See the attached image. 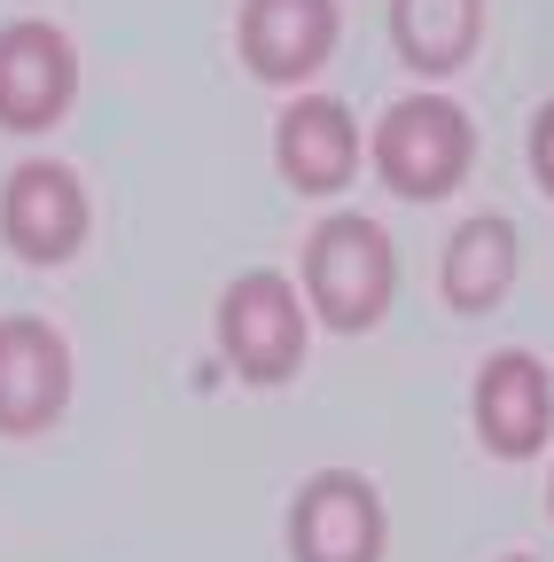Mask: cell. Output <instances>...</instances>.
I'll return each mask as SVG.
<instances>
[{
    "instance_id": "obj_1",
    "label": "cell",
    "mask_w": 554,
    "mask_h": 562,
    "mask_svg": "<svg viewBox=\"0 0 554 562\" xmlns=\"http://www.w3.org/2000/svg\"><path fill=\"white\" fill-rule=\"evenodd\" d=\"M305 297L336 336H368L398 297V250L368 211H336L305 235Z\"/></svg>"
},
{
    "instance_id": "obj_2",
    "label": "cell",
    "mask_w": 554,
    "mask_h": 562,
    "mask_svg": "<svg viewBox=\"0 0 554 562\" xmlns=\"http://www.w3.org/2000/svg\"><path fill=\"white\" fill-rule=\"evenodd\" d=\"M468 165H476V125H468L461 102L406 94V102L383 110V125H375V172H383L391 195L438 203V195H453L468 180Z\"/></svg>"
},
{
    "instance_id": "obj_3",
    "label": "cell",
    "mask_w": 554,
    "mask_h": 562,
    "mask_svg": "<svg viewBox=\"0 0 554 562\" xmlns=\"http://www.w3.org/2000/svg\"><path fill=\"white\" fill-rule=\"evenodd\" d=\"M219 351H227V368L242 383H258V391L290 383L305 368V297L273 266L235 273L227 297H219Z\"/></svg>"
},
{
    "instance_id": "obj_4",
    "label": "cell",
    "mask_w": 554,
    "mask_h": 562,
    "mask_svg": "<svg viewBox=\"0 0 554 562\" xmlns=\"http://www.w3.org/2000/svg\"><path fill=\"white\" fill-rule=\"evenodd\" d=\"M383 492L360 469H320L290 501V554L297 562H383Z\"/></svg>"
},
{
    "instance_id": "obj_5",
    "label": "cell",
    "mask_w": 554,
    "mask_h": 562,
    "mask_svg": "<svg viewBox=\"0 0 554 562\" xmlns=\"http://www.w3.org/2000/svg\"><path fill=\"white\" fill-rule=\"evenodd\" d=\"M87 188L71 165H16L9 188H0V243H9L24 266H63L87 243Z\"/></svg>"
},
{
    "instance_id": "obj_6",
    "label": "cell",
    "mask_w": 554,
    "mask_h": 562,
    "mask_svg": "<svg viewBox=\"0 0 554 562\" xmlns=\"http://www.w3.org/2000/svg\"><path fill=\"white\" fill-rule=\"evenodd\" d=\"M71 406V344L47 321L9 313L0 321V438H39Z\"/></svg>"
},
{
    "instance_id": "obj_7",
    "label": "cell",
    "mask_w": 554,
    "mask_h": 562,
    "mask_svg": "<svg viewBox=\"0 0 554 562\" xmlns=\"http://www.w3.org/2000/svg\"><path fill=\"white\" fill-rule=\"evenodd\" d=\"M476 438L484 453H500V461H531L546 438H554V375L539 351H493V360L476 368Z\"/></svg>"
},
{
    "instance_id": "obj_8",
    "label": "cell",
    "mask_w": 554,
    "mask_h": 562,
    "mask_svg": "<svg viewBox=\"0 0 554 562\" xmlns=\"http://www.w3.org/2000/svg\"><path fill=\"white\" fill-rule=\"evenodd\" d=\"M79 94V55L55 24L24 16L0 32V125L9 133H47Z\"/></svg>"
},
{
    "instance_id": "obj_9",
    "label": "cell",
    "mask_w": 554,
    "mask_h": 562,
    "mask_svg": "<svg viewBox=\"0 0 554 562\" xmlns=\"http://www.w3.org/2000/svg\"><path fill=\"white\" fill-rule=\"evenodd\" d=\"M235 47L250 63V79L305 87L313 70L336 55V0H242Z\"/></svg>"
},
{
    "instance_id": "obj_10",
    "label": "cell",
    "mask_w": 554,
    "mask_h": 562,
    "mask_svg": "<svg viewBox=\"0 0 554 562\" xmlns=\"http://www.w3.org/2000/svg\"><path fill=\"white\" fill-rule=\"evenodd\" d=\"M273 165L297 195H336L360 172V117L336 94H297L273 125Z\"/></svg>"
},
{
    "instance_id": "obj_11",
    "label": "cell",
    "mask_w": 554,
    "mask_h": 562,
    "mask_svg": "<svg viewBox=\"0 0 554 562\" xmlns=\"http://www.w3.org/2000/svg\"><path fill=\"white\" fill-rule=\"evenodd\" d=\"M516 266H523V243L500 211H476V220L453 227L445 243V266H438V290L453 313H493L508 290H516Z\"/></svg>"
},
{
    "instance_id": "obj_12",
    "label": "cell",
    "mask_w": 554,
    "mask_h": 562,
    "mask_svg": "<svg viewBox=\"0 0 554 562\" xmlns=\"http://www.w3.org/2000/svg\"><path fill=\"white\" fill-rule=\"evenodd\" d=\"M484 40V0H391V47L406 70L445 79Z\"/></svg>"
},
{
    "instance_id": "obj_13",
    "label": "cell",
    "mask_w": 554,
    "mask_h": 562,
    "mask_svg": "<svg viewBox=\"0 0 554 562\" xmlns=\"http://www.w3.org/2000/svg\"><path fill=\"white\" fill-rule=\"evenodd\" d=\"M531 180L554 195V102H539V117H531Z\"/></svg>"
},
{
    "instance_id": "obj_14",
    "label": "cell",
    "mask_w": 554,
    "mask_h": 562,
    "mask_svg": "<svg viewBox=\"0 0 554 562\" xmlns=\"http://www.w3.org/2000/svg\"><path fill=\"white\" fill-rule=\"evenodd\" d=\"M546 508H554V484H546Z\"/></svg>"
},
{
    "instance_id": "obj_15",
    "label": "cell",
    "mask_w": 554,
    "mask_h": 562,
    "mask_svg": "<svg viewBox=\"0 0 554 562\" xmlns=\"http://www.w3.org/2000/svg\"><path fill=\"white\" fill-rule=\"evenodd\" d=\"M508 562H531V554H508Z\"/></svg>"
}]
</instances>
